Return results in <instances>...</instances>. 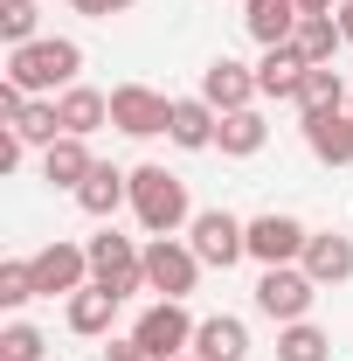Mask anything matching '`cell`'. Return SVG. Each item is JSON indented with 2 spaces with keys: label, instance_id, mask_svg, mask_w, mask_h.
Masks as SVG:
<instances>
[{
  "label": "cell",
  "instance_id": "10",
  "mask_svg": "<svg viewBox=\"0 0 353 361\" xmlns=\"http://www.w3.org/2000/svg\"><path fill=\"white\" fill-rule=\"evenodd\" d=\"M312 243V229L298 223V216H284V209H264V216H250V257L257 264H298Z\"/></svg>",
  "mask_w": 353,
  "mask_h": 361
},
{
  "label": "cell",
  "instance_id": "24",
  "mask_svg": "<svg viewBox=\"0 0 353 361\" xmlns=\"http://www.w3.org/2000/svg\"><path fill=\"white\" fill-rule=\"evenodd\" d=\"M347 77L340 70H305V90H298V118H312V111H347Z\"/></svg>",
  "mask_w": 353,
  "mask_h": 361
},
{
  "label": "cell",
  "instance_id": "19",
  "mask_svg": "<svg viewBox=\"0 0 353 361\" xmlns=\"http://www.w3.org/2000/svg\"><path fill=\"white\" fill-rule=\"evenodd\" d=\"M56 111H63V133L70 139H90L111 126V90H90V84H70L56 97Z\"/></svg>",
  "mask_w": 353,
  "mask_h": 361
},
{
  "label": "cell",
  "instance_id": "20",
  "mask_svg": "<svg viewBox=\"0 0 353 361\" xmlns=\"http://www.w3.org/2000/svg\"><path fill=\"white\" fill-rule=\"evenodd\" d=\"M194 355L201 361H250V326L236 313H208L194 326Z\"/></svg>",
  "mask_w": 353,
  "mask_h": 361
},
{
  "label": "cell",
  "instance_id": "21",
  "mask_svg": "<svg viewBox=\"0 0 353 361\" xmlns=\"http://www.w3.org/2000/svg\"><path fill=\"white\" fill-rule=\"evenodd\" d=\"M90 167H97V153H90V139H56V146H42V180L49 188H70V195H77V188H84L90 180Z\"/></svg>",
  "mask_w": 353,
  "mask_h": 361
},
{
  "label": "cell",
  "instance_id": "14",
  "mask_svg": "<svg viewBox=\"0 0 353 361\" xmlns=\"http://www.w3.org/2000/svg\"><path fill=\"white\" fill-rule=\"evenodd\" d=\"M298 264L312 271L319 292H326V285H347V278H353V236H340V229H312V243H305Z\"/></svg>",
  "mask_w": 353,
  "mask_h": 361
},
{
  "label": "cell",
  "instance_id": "23",
  "mask_svg": "<svg viewBox=\"0 0 353 361\" xmlns=\"http://www.w3.org/2000/svg\"><path fill=\"white\" fill-rule=\"evenodd\" d=\"M291 42H298V56H305L312 70H333V56H340V42H347V35H340V21H333V14H305Z\"/></svg>",
  "mask_w": 353,
  "mask_h": 361
},
{
  "label": "cell",
  "instance_id": "25",
  "mask_svg": "<svg viewBox=\"0 0 353 361\" xmlns=\"http://www.w3.org/2000/svg\"><path fill=\"white\" fill-rule=\"evenodd\" d=\"M277 361H333V341H326V326H312V319H291V326H277Z\"/></svg>",
  "mask_w": 353,
  "mask_h": 361
},
{
  "label": "cell",
  "instance_id": "32",
  "mask_svg": "<svg viewBox=\"0 0 353 361\" xmlns=\"http://www.w3.org/2000/svg\"><path fill=\"white\" fill-rule=\"evenodd\" d=\"M104 361H153V355H146L132 334H125V341H111V348H104Z\"/></svg>",
  "mask_w": 353,
  "mask_h": 361
},
{
  "label": "cell",
  "instance_id": "5",
  "mask_svg": "<svg viewBox=\"0 0 353 361\" xmlns=\"http://www.w3.org/2000/svg\"><path fill=\"white\" fill-rule=\"evenodd\" d=\"M194 326H201V319H187V299H153V306L132 319V341L153 361H174V355H194Z\"/></svg>",
  "mask_w": 353,
  "mask_h": 361
},
{
  "label": "cell",
  "instance_id": "18",
  "mask_svg": "<svg viewBox=\"0 0 353 361\" xmlns=\"http://www.w3.org/2000/svg\"><path fill=\"white\" fill-rule=\"evenodd\" d=\"M298 0H243V28H250V42L257 49H277V42H291L298 35Z\"/></svg>",
  "mask_w": 353,
  "mask_h": 361
},
{
  "label": "cell",
  "instance_id": "15",
  "mask_svg": "<svg viewBox=\"0 0 353 361\" xmlns=\"http://www.w3.org/2000/svg\"><path fill=\"white\" fill-rule=\"evenodd\" d=\"M305 56H298V42H277L264 49V63H257V90L264 97H277V104H298V90H305Z\"/></svg>",
  "mask_w": 353,
  "mask_h": 361
},
{
  "label": "cell",
  "instance_id": "16",
  "mask_svg": "<svg viewBox=\"0 0 353 361\" xmlns=\"http://www.w3.org/2000/svg\"><path fill=\"white\" fill-rule=\"evenodd\" d=\"M118 292H104V285H84V292H70L63 299V319H70V334L77 341H97V334H111V319H118Z\"/></svg>",
  "mask_w": 353,
  "mask_h": 361
},
{
  "label": "cell",
  "instance_id": "17",
  "mask_svg": "<svg viewBox=\"0 0 353 361\" xmlns=\"http://www.w3.org/2000/svg\"><path fill=\"white\" fill-rule=\"evenodd\" d=\"M298 126H305L312 160H326V167H353V118H347V111H312V118H298Z\"/></svg>",
  "mask_w": 353,
  "mask_h": 361
},
{
  "label": "cell",
  "instance_id": "22",
  "mask_svg": "<svg viewBox=\"0 0 353 361\" xmlns=\"http://www.w3.org/2000/svg\"><path fill=\"white\" fill-rule=\"evenodd\" d=\"M215 146L229 153V160H257L270 146V126H264V111L250 104V111H222V133H215Z\"/></svg>",
  "mask_w": 353,
  "mask_h": 361
},
{
  "label": "cell",
  "instance_id": "33",
  "mask_svg": "<svg viewBox=\"0 0 353 361\" xmlns=\"http://www.w3.org/2000/svg\"><path fill=\"white\" fill-rule=\"evenodd\" d=\"M298 14H340V0H298Z\"/></svg>",
  "mask_w": 353,
  "mask_h": 361
},
{
  "label": "cell",
  "instance_id": "29",
  "mask_svg": "<svg viewBox=\"0 0 353 361\" xmlns=\"http://www.w3.org/2000/svg\"><path fill=\"white\" fill-rule=\"evenodd\" d=\"M28 299H42V292H35V271H28V257H7V264H0V306L21 313Z\"/></svg>",
  "mask_w": 353,
  "mask_h": 361
},
{
  "label": "cell",
  "instance_id": "26",
  "mask_svg": "<svg viewBox=\"0 0 353 361\" xmlns=\"http://www.w3.org/2000/svg\"><path fill=\"white\" fill-rule=\"evenodd\" d=\"M14 133L28 139V146H56V139H63V111H56V97H28L21 118H14Z\"/></svg>",
  "mask_w": 353,
  "mask_h": 361
},
{
  "label": "cell",
  "instance_id": "35",
  "mask_svg": "<svg viewBox=\"0 0 353 361\" xmlns=\"http://www.w3.org/2000/svg\"><path fill=\"white\" fill-rule=\"evenodd\" d=\"M174 361H201V355H174Z\"/></svg>",
  "mask_w": 353,
  "mask_h": 361
},
{
  "label": "cell",
  "instance_id": "1",
  "mask_svg": "<svg viewBox=\"0 0 353 361\" xmlns=\"http://www.w3.org/2000/svg\"><path fill=\"white\" fill-rule=\"evenodd\" d=\"M84 77V49L70 35H35V42L7 49V84H21L28 97H63Z\"/></svg>",
  "mask_w": 353,
  "mask_h": 361
},
{
  "label": "cell",
  "instance_id": "9",
  "mask_svg": "<svg viewBox=\"0 0 353 361\" xmlns=\"http://www.w3.org/2000/svg\"><path fill=\"white\" fill-rule=\"evenodd\" d=\"M174 118V97H160L153 84H118L111 90V126L125 139H160Z\"/></svg>",
  "mask_w": 353,
  "mask_h": 361
},
{
  "label": "cell",
  "instance_id": "6",
  "mask_svg": "<svg viewBox=\"0 0 353 361\" xmlns=\"http://www.w3.org/2000/svg\"><path fill=\"white\" fill-rule=\"evenodd\" d=\"M187 243H194V257L208 271H229V264L250 257V223L229 216V209H201V216L187 223Z\"/></svg>",
  "mask_w": 353,
  "mask_h": 361
},
{
  "label": "cell",
  "instance_id": "11",
  "mask_svg": "<svg viewBox=\"0 0 353 361\" xmlns=\"http://www.w3.org/2000/svg\"><path fill=\"white\" fill-rule=\"evenodd\" d=\"M201 97H208L215 111H250L264 90H257V70H250V63H236V56H215V63L201 70Z\"/></svg>",
  "mask_w": 353,
  "mask_h": 361
},
{
  "label": "cell",
  "instance_id": "31",
  "mask_svg": "<svg viewBox=\"0 0 353 361\" xmlns=\"http://www.w3.org/2000/svg\"><path fill=\"white\" fill-rule=\"evenodd\" d=\"M21 160H28V139L14 133V126H0V167H7V174H14V167H21Z\"/></svg>",
  "mask_w": 353,
  "mask_h": 361
},
{
  "label": "cell",
  "instance_id": "36",
  "mask_svg": "<svg viewBox=\"0 0 353 361\" xmlns=\"http://www.w3.org/2000/svg\"><path fill=\"white\" fill-rule=\"evenodd\" d=\"M347 118H353V97H347Z\"/></svg>",
  "mask_w": 353,
  "mask_h": 361
},
{
  "label": "cell",
  "instance_id": "2",
  "mask_svg": "<svg viewBox=\"0 0 353 361\" xmlns=\"http://www.w3.org/2000/svg\"><path fill=\"white\" fill-rule=\"evenodd\" d=\"M132 216H139V229H146V236H180L201 209L187 202V180H180L174 167L146 160V167H132Z\"/></svg>",
  "mask_w": 353,
  "mask_h": 361
},
{
  "label": "cell",
  "instance_id": "13",
  "mask_svg": "<svg viewBox=\"0 0 353 361\" xmlns=\"http://www.w3.org/2000/svg\"><path fill=\"white\" fill-rule=\"evenodd\" d=\"M222 133V111L194 90V97H174V118H167V139H174L180 153H208Z\"/></svg>",
  "mask_w": 353,
  "mask_h": 361
},
{
  "label": "cell",
  "instance_id": "3",
  "mask_svg": "<svg viewBox=\"0 0 353 361\" xmlns=\"http://www.w3.org/2000/svg\"><path fill=\"white\" fill-rule=\"evenodd\" d=\"M84 250H90V285H104V292H118V299L146 292V243L118 236V229H97Z\"/></svg>",
  "mask_w": 353,
  "mask_h": 361
},
{
  "label": "cell",
  "instance_id": "4",
  "mask_svg": "<svg viewBox=\"0 0 353 361\" xmlns=\"http://www.w3.org/2000/svg\"><path fill=\"white\" fill-rule=\"evenodd\" d=\"M201 257H194V243L187 236H146V292H160V299H187L194 285H201Z\"/></svg>",
  "mask_w": 353,
  "mask_h": 361
},
{
  "label": "cell",
  "instance_id": "30",
  "mask_svg": "<svg viewBox=\"0 0 353 361\" xmlns=\"http://www.w3.org/2000/svg\"><path fill=\"white\" fill-rule=\"evenodd\" d=\"M70 7H77L84 21H111V14H132L139 0H70Z\"/></svg>",
  "mask_w": 353,
  "mask_h": 361
},
{
  "label": "cell",
  "instance_id": "34",
  "mask_svg": "<svg viewBox=\"0 0 353 361\" xmlns=\"http://www.w3.org/2000/svg\"><path fill=\"white\" fill-rule=\"evenodd\" d=\"M333 21H340V35L353 42V0H340V14H333Z\"/></svg>",
  "mask_w": 353,
  "mask_h": 361
},
{
  "label": "cell",
  "instance_id": "7",
  "mask_svg": "<svg viewBox=\"0 0 353 361\" xmlns=\"http://www.w3.org/2000/svg\"><path fill=\"white\" fill-rule=\"evenodd\" d=\"M312 299H319V285H312L305 264H270L264 278H257V313L277 319V326H291V319L312 313Z\"/></svg>",
  "mask_w": 353,
  "mask_h": 361
},
{
  "label": "cell",
  "instance_id": "28",
  "mask_svg": "<svg viewBox=\"0 0 353 361\" xmlns=\"http://www.w3.org/2000/svg\"><path fill=\"white\" fill-rule=\"evenodd\" d=\"M42 355H49L42 326H28V319H7L0 326V361H42Z\"/></svg>",
  "mask_w": 353,
  "mask_h": 361
},
{
  "label": "cell",
  "instance_id": "12",
  "mask_svg": "<svg viewBox=\"0 0 353 361\" xmlns=\"http://www.w3.org/2000/svg\"><path fill=\"white\" fill-rule=\"evenodd\" d=\"M77 209H84L90 223H111L118 209H132V174H125V167H111V160H97L90 180L77 188Z\"/></svg>",
  "mask_w": 353,
  "mask_h": 361
},
{
  "label": "cell",
  "instance_id": "27",
  "mask_svg": "<svg viewBox=\"0 0 353 361\" xmlns=\"http://www.w3.org/2000/svg\"><path fill=\"white\" fill-rule=\"evenodd\" d=\"M35 35H42V14H35V0H0V42L21 49V42H35Z\"/></svg>",
  "mask_w": 353,
  "mask_h": 361
},
{
  "label": "cell",
  "instance_id": "8",
  "mask_svg": "<svg viewBox=\"0 0 353 361\" xmlns=\"http://www.w3.org/2000/svg\"><path fill=\"white\" fill-rule=\"evenodd\" d=\"M28 271H35V292H42V299H70V292L90 285V250L70 243V236H56V243H42V250L28 257Z\"/></svg>",
  "mask_w": 353,
  "mask_h": 361
}]
</instances>
